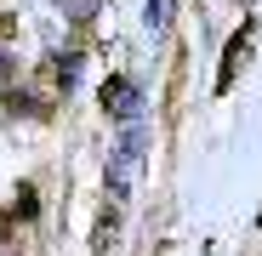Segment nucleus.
<instances>
[{"mask_svg": "<svg viewBox=\"0 0 262 256\" xmlns=\"http://www.w3.org/2000/svg\"><path fill=\"white\" fill-rule=\"evenodd\" d=\"M0 40H17V17L12 12H0Z\"/></svg>", "mask_w": 262, "mask_h": 256, "instance_id": "obj_5", "label": "nucleus"}, {"mask_svg": "<svg viewBox=\"0 0 262 256\" xmlns=\"http://www.w3.org/2000/svg\"><path fill=\"white\" fill-rule=\"evenodd\" d=\"M12 211H17V217H34V211H40V205H34V182L17 188V205H12Z\"/></svg>", "mask_w": 262, "mask_h": 256, "instance_id": "obj_4", "label": "nucleus"}, {"mask_svg": "<svg viewBox=\"0 0 262 256\" xmlns=\"http://www.w3.org/2000/svg\"><path fill=\"white\" fill-rule=\"evenodd\" d=\"M114 228H120V222H114V205H108L103 217H97V234H92V250H108V239H114Z\"/></svg>", "mask_w": 262, "mask_h": 256, "instance_id": "obj_3", "label": "nucleus"}, {"mask_svg": "<svg viewBox=\"0 0 262 256\" xmlns=\"http://www.w3.org/2000/svg\"><path fill=\"white\" fill-rule=\"evenodd\" d=\"M103 108H131V85L125 80H108L103 85Z\"/></svg>", "mask_w": 262, "mask_h": 256, "instance_id": "obj_2", "label": "nucleus"}, {"mask_svg": "<svg viewBox=\"0 0 262 256\" xmlns=\"http://www.w3.org/2000/svg\"><path fill=\"white\" fill-rule=\"evenodd\" d=\"M251 57V29H239L234 40H228V52H223V68H216V85H234V74H239V63Z\"/></svg>", "mask_w": 262, "mask_h": 256, "instance_id": "obj_1", "label": "nucleus"}, {"mask_svg": "<svg viewBox=\"0 0 262 256\" xmlns=\"http://www.w3.org/2000/svg\"><path fill=\"white\" fill-rule=\"evenodd\" d=\"M6 222H12V217H6V211H0V234H6Z\"/></svg>", "mask_w": 262, "mask_h": 256, "instance_id": "obj_6", "label": "nucleus"}]
</instances>
